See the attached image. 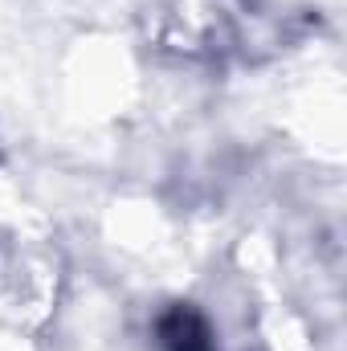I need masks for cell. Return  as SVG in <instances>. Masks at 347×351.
Masks as SVG:
<instances>
[{"instance_id": "6da1fadb", "label": "cell", "mask_w": 347, "mask_h": 351, "mask_svg": "<svg viewBox=\"0 0 347 351\" xmlns=\"http://www.w3.org/2000/svg\"><path fill=\"white\" fill-rule=\"evenodd\" d=\"M160 339L168 351H213L208 339V323L196 315V311H172L164 323H160Z\"/></svg>"}]
</instances>
